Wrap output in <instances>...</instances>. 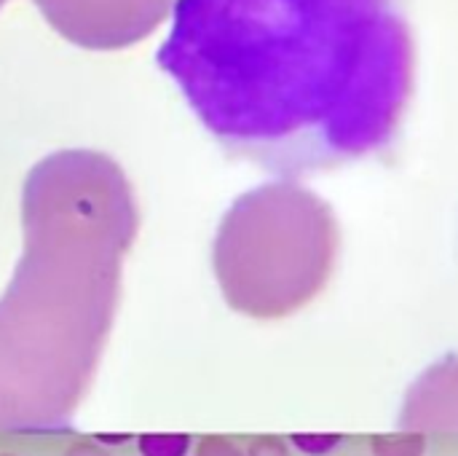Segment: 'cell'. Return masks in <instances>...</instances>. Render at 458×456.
I'll list each match as a JSON object with an SVG mask.
<instances>
[{
    "label": "cell",
    "instance_id": "obj_6",
    "mask_svg": "<svg viewBox=\"0 0 458 456\" xmlns=\"http://www.w3.org/2000/svg\"><path fill=\"white\" fill-rule=\"evenodd\" d=\"M252 456H290L287 454V446L276 438H266L260 441L255 449H252Z\"/></svg>",
    "mask_w": 458,
    "mask_h": 456
},
{
    "label": "cell",
    "instance_id": "obj_3",
    "mask_svg": "<svg viewBox=\"0 0 458 456\" xmlns=\"http://www.w3.org/2000/svg\"><path fill=\"white\" fill-rule=\"evenodd\" d=\"M373 456H424L427 454V438L421 433L403 430L400 435H378L370 441Z\"/></svg>",
    "mask_w": 458,
    "mask_h": 456
},
{
    "label": "cell",
    "instance_id": "obj_2",
    "mask_svg": "<svg viewBox=\"0 0 458 456\" xmlns=\"http://www.w3.org/2000/svg\"><path fill=\"white\" fill-rule=\"evenodd\" d=\"M408 433H458V355L429 366L408 390L397 419Z\"/></svg>",
    "mask_w": 458,
    "mask_h": 456
},
{
    "label": "cell",
    "instance_id": "obj_4",
    "mask_svg": "<svg viewBox=\"0 0 458 456\" xmlns=\"http://www.w3.org/2000/svg\"><path fill=\"white\" fill-rule=\"evenodd\" d=\"M191 449L188 435H145L140 438L142 456H185Z\"/></svg>",
    "mask_w": 458,
    "mask_h": 456
},
{
    "label": "cell",
    "instance_id": "obj_1",
    "mask_svg": "<svg viewBox=\"0 0 458 456\" xmlns=\"http://www.w3.org/2000/svg\"><path fill=\"white\" fill-rule=\"evenodd\" d=\"M156 62L228 156L279 177L392 153L416 86L405 0H174Z\"/></svg>",
    "mask_w": 458,
    "mask_h": 456
},
{
    "label": "cell",
    "instance_id": "obj_5",
    "mask_svg": "<svg viewBox=\"0 0 458 456\" xmlns=\"http://www.w3.org/2000/svg\"><path fill=\"white\" fill-rule=\"evenodd\" d=\"M293 441V446L298 449V452H303V454L309 456H325L330 454V452H335L338 446H341V435H293L290 438Z\"/></svg>",
    "mask_w": 458,
    "mask_h": 456
}]
</instances>
